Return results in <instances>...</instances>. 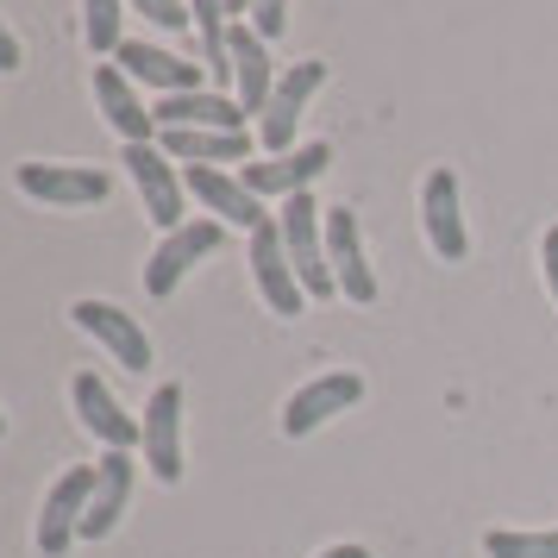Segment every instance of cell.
<instances>
[{
	"label": "cell",
	"instance_id": "6da1fadb",
	"mask_svg": "<svg viewBox=\"0 0 558 558\" xmlns=\"http://www.w3.org/2000/svg\"><path fill=\"white\" fill-rule=\"evenodd\" d=\"M277 232H282V252H289L307 295H339L332 264H327V207L314 202V195H289L277 207Z\"/></svg>",
	"mask_w": 558,
	"mask_h": 558
},
{
	"label": "cell",
	"instance_id": "7a4b0ae2",
	"mask_svg": "<svg viewBox=\"0 0 558 558\" xmlns=\"http://www.w3.org/2000/svg\"><path fill=\"white\" fill-rule=\"evenodd\" d=\"M320 82H327V63L320 57H307V63H289L277 76V95H270V107H264V120H257V145L270 157H282L289 145H295V126H302L307 101L320 95Z\"/></svg>",
	"mask_w": 558,
	"mask_h": 558
},
{
	"label": "cell",
	"instance_id": "3957f363",
	"mask_svg": "<svg viewBox=\"0 0 558 558\" xmlns=\"http://www.w3.org/2000/svg\"><path fill=\"white\" fill-rule=\"evenodd\" d=\"M126 177L132 189H138V202H145V214H151L163 232H177L182 220H189V182L177 177V163L157 151V145H126Z\"/></svg>",
	"mask_w": 558,
	"mask_h": 558
},
{
	"label": "cell",
	"instance_id": "277c9868",
	"mask_svg": "<svg viewBox=\"0 0 558 558\" xmlns=\"http://www.w3.org/2000/svg\"><path fill=\"white\" fill-rule=\"evenodd\" d=\"M220 252V220H182L177 232L157 239V252L145 257V295H177V282L202 264V257Z\"/></svg>",
	"mask_w": 558,
	"mask_h": 558
},
{
	"label": "cell",
	"instance_id": "5b68a950",
	"mask_svg": "<svg viewBox=\"0 0 558 558\" xmlns=\"http://www.w3.org/2000/svg\"><path fill=\"white\" fill-rule=\"evenodd\" d=\"M182 182H189V202L202 207L207 220L239 227L245 239L270 220V214H264V202L245 189V177H227V170H214V163H189V170H182Z\"/></svg>",
	"mask_w": 558,
	"mask_h": 558
},
{
	"label": "cell",
	"instance_id": "8992f818",
	"mask_svg": "<svg viewBox=\"0 0 558 558\" xmlns=\"http://www.w3.org/2000/svg\"><path fill=\"white\" fill-rule=\"evenodd\" d=\"M70 402H76V421L101 439L107 452H138V446H145V421H132L95 371H76V377H70Z\"/></svg>",
	"mask_w": 558,
	"mask_h": 558
},
{
	"label": "cell",
	"instance_id": "52a82bcc",
	"mask_svg": "<svg viewBox=\"0 0 558 558\" xmlns=\"http://www.w3.org/2000/svg\"><path fill=\"white\" fill-rule=\"evenodd\" d=\"M88 496H95V464H76L51 483L45 496V514H38V553L63 558L82 539V514H88Z\"/></svg>",
	"mask_w": 558,
	"mask_h": 558
},
{
	"label": "cell",
	"instance_id": "ba28073f",
	"mask_svg": "<svg viewBox=\"0 0 558 558\" xmlns=\"http://www.w3.org/2000/svg\"><path fill=\"white\" fill-rule=\"evenodd\" d=\"M421 227H427V245L439 264L471 257V232H464V214H458V177L446 163H433L427 182H421Z\"/></svg>",
	"mask_w": 558,
	"mask_h": 558
},
{
	"label": "cell",
	"instance_id": "9c48e42d",
	"mask_svg": "<svg viewBox=\"0 0 558 558\" xmlns=\"http://www.w3.org/2000/svg\"><path fill=\"white\" fill-rule=\"evenodd\" d=\"M245 252H252V277H257V295L270 302V314H302L307 307V289L302 277H295V264H289V252H282V232H277V214L264 220V227L245 239Z\"/></svg>",
	"mask_w": 558,
	"mask_h": 558
},
{
	"label": "cell",
	"instance_id": "30bf717a",
	"mask_svg": "<svg viewBox=\"0 0 558 558\" xmlns=\"http://www.w3.org/2000/svg\"><path fill=\"white\" fill-rule=\"evenodd\" d=\"M13 182H20V195L51 207H101L107 189H113L107 170H88V163H20Z\"/></svg>",
	"mask_w": 558,
	"mask_h": 558
},
{
	"label": "cell",
	"instance_id": "8fae6325",
	"mask_svg": "<svg viewBox=\"0 0 558 558\" xmlns=\"http://www.w3.org/2000/svg\"><path fill=\"white\" fill-rule=\"evenodd\" d=\"M145 471L163 489L182 483V383H157L145 402Z\"/></svg>",
	"mask_w": 558,
	"mask_h": 558
},
{
	"label": "cell",
	"instance_id": "7c38bea8",
	"mask_svg": "<svg viewBox=\"0 0 558 558\" xmlns=\"http://www.w3.org/2000/svg\"><path fill=\"white\" fill-rule=\"evenodd\" d=\"M70 320H76L88 339H101L107 352H113V364H126V371H151V339H145V327L132 320L126 307H113V302H95V295H82L76 307H70Z\"/></svg>",
	"mask_w": 558,
	"mask_h": 558
},
{
	"label": "cell",
	"instance_id": "4fadbf2b",
	"mask_svg": "<svg viewBox=\"0 0 558 558\" xmlns=\"http://www.w3.org/2000/svg\"><path fill=\"white\" fill-rule=\"evenodd\" d=\"M357 396H364V377H357V371H327V377L302 383V389L282 402V433H289V439H302V433L327 427L332 414H345Z\"/></svg>",
	"mask_w": 558,
	"mask_h": 558
},
{
	"label": "cell",
	"instance_id": "5bb4252c",
	"mask_svg": "<svg viewBox=\"0 0 558 558\" xmlns=\"http://www.w3.org/2000/svg\"><path fill=\"white\" fill-rule=\"evenodd\" d=\"M327 264L345 302H377V270L364 264V239H357L352 207H327Z\"/></svg>",
	"mask_w": 558,
	"mask_h": 558
},
{
	"label": "cell",
	"instance_id": "9a60e30c",
	"mask_svg": "<svg viewBox=\"0 0 558 558\" xmlns=\"http://www.w3.org/2000/svg\"><path fill=\"white\" fill-rule=\"evenodd\" d=\"M327 163H332V145H295V151H282V157H257V163H245L239 177H245V189H252L257 202H264V195L289 202V195H307V182L320 177Z\"/></svg>",
	"mask_w": 558,
	"mask_h": 558
},
{
	"label": "cell",
	"instance_id": "2e32d148",
	"mask_svg": "<svg viewBox=\"0 0 558 558\" xmlns=\"http://www.w3.org/2000/svg\"><path fill=\"white\" fill-rule=\"evenodd\" d=\"M95 101H101L107 126L120 132L126 145H157V120L151 107L138 101V82L120 70V63H95Z\"/></svg>",
	"mask_w": 558,
	"mask_h": 558
},
{
	"label": "cell",
	"instance_id": "e0dca14e",
	"mask_svg": "<svg viewBox=\"0 0 558 558\" xmlns=\"http://www.w3.org/2000/svg\"><path fill=\"white\" fill-rule=\"evenodd\" d=\"M132 477H138V458L132 452L95 458V496H88V514H82V539H107V533L120 527V514L132 502Z\"/></svg>",
	"mask_w": 558,
	"mask_h": 558
},
{
	"label": "cell",
	"instance_id": "ac0fdd59",
	"mask_svg": "<svg viewBox=\"0 0 558 558\" xmlns=\"http://www.w3.org/2000/svg\"><path fill=\"white\" fill-rule=\"evenodd\" d=\"M151 120H157V132L163 126L245 132V107H239V95H220V88H189V95H157Z\"/></svg>",
	"mask_w": 558,
	"mask_h": 558
},
{
	"label": "cell",
	"instance_id": "d6986e66",
	"mask_svg": "<svg viewBox=\"0 0 558 558\" xmlns=\"http://www.w3.org/2000/svg\"><path fill=\"white\" fill-rule=\"evenodd\" d=\"M120 70H126L138 88H157V95H189V88H207L202 63H182L177 51L145 45V38H126V45H120Z\"/></svg>",
	"mask_w": 558,
	"mask_h": 558
},
{
	"label": "cell",
	"instance_id": "ffe728a7",
	"mask_svg": "<svg viewBox=\"0 0 558 558\" xmlns=\"http://www.w3.org/2000/svg\"><path fill=\"white\" fill-rule=\"evenodd\" d=\"M157 151L170 163H252V132H207V126H163Z\"/></svg>",
	"mask_w": 558,
	"mask_h": 558
},
{
	"label": "cell",
	"instance_id": "44dd1931",
	"mask_svg": "<svg viewBox=\"0 0 558 558\" xmlns=\"http://www.w3.org/2000/svg\"><path fill=\"white\" fill-rule=\"evenodd\" d=\"M232 82H239V107H245V120L270 107L277 95V63H270V45L257 38L252 26H232Z\"/></svg>",
	"mask_w": 558,
	"mask_h": 558
},
{
	"label": "cell",
	"instance_id": "7402d4cb",
	"mask_svg": "<svg viewBox=\"0 0 558 558\" xmlns=\"http://www.w3.org/2000/svg\"><path fill=\"white\" fill-rule=\"evenodd\" d=\"M120 20H126V0H82V32H88V51L95 57H120Z\"/></svg>",
	"mask_w": 558,
	"mask_h": 558
},
{
	"label": "cell",
	"instance_id": "603a6c76",
	"mask_svg": "<svg viewBox=\"0 0 558 558\" xmlns=\"http://www.w3.org/2000/svg\"><path fill=\"white\" fill-rule=\"evenodd\" d=\"M489 558H558V527L546 533H521V527H489L483 533Z\"/></svg>",
	"mask_w": 558,
	"mask_h": 558
},
{
	"label": "cell",
	"instance_id": "cb8c5ba5",
	"mask_svg": "<svg viewBox=\"0 0 558 558\" xmlns=\"http://www.w3.org/2000/svg\"><path fill=\"white\" fill-rule=\"evenodd\" d=\"M126 7H138V13H145L151 26H163V32H189L195 26V13H189L182 0H126Z\"/></svg>",
	"mask_w": 558,
	"mask_h": 558
},
{
	"label": "cell",
	"instance_id": "d4e9b609",
	"mask_svg": "<svg viewBox=\"0 0 558 558\" xmlns=\"http://www.w3.org/2000/svg\"><path fill=\"white\" fill-rule=\"evenodd\" d=\"M252 32L264 45L282 38V32H289V0H252Z\"/></svg>",
	"mask_w": 558,
	"mask_h": 558
},
{
	"label": "cell",
	"instance_id": "484cf974",
	"mask_svg": "<svg viewBox=\"0 0 558 558\" xmlns=\"http://www.w3.org/2000/svg\"><path fill=\"white\" fill-rule=\"evenodd\" d=\"M539 264H546V289L558 302V227H546V245H539Z\"/></svg>",
	"mask_w": 558,
	"mask_h": 558
},
{
	"label": "cell",
	"instance_id": "4316f807",
	"mask_svg": "<svg viewBox=\"0 0 558 558\" xmlns=\"http://www.w3.org/2000/svg\"><path fill=\"white\" fill-rule=\"evenodd\" d=\"M20 63H26V57H20V38L0 26V70H20Z\"/></svg>",
	"mask_w": 558,
	"mask_h": 558
},
{
	"label": "cell",
	"instance_id": "83f0119b",
	"mask_svg": "<svg viewBox=\"0 0 558 558\" xmlns=\"http://www.w3.org/2000/svg\"><path fill=\"white\" fill-rule=\"evenodd\" d=\"M314 558H371V546H352L345 539V546H327V553H314Z\"/></svg>",
	"mask_w": 558,
	"mask_h": 558
},
{
	"label": "cell",
	"instance_id": "f1b7e54d",
	"mask_svg": "<svg viewBox=\"0 0 558 558\" xmlns=\"http://www.w3.org/2000/svg\"><path fill=\"white\" fill-rule=\"evenodd\" d=\"M227 20L232 26H245V20H252V0H227Z\"/></svg>",
	"mask_w": 558,
	"mask_h": 558
},
{
	"label": "cell",
	"instance_id": "f546056e",
	"mask_svg": "<svg viewBox=\"0 0 558 558\" xmlns=\"http://www.w3.org/2000/svg\"><path fill=\"white\" fill-rule=\"evenodd\" d=\"M0 433H7V421H0Z\"/></svg>",
	"mask_w": 558,
	"mask_h": 558
}]
</instances>
